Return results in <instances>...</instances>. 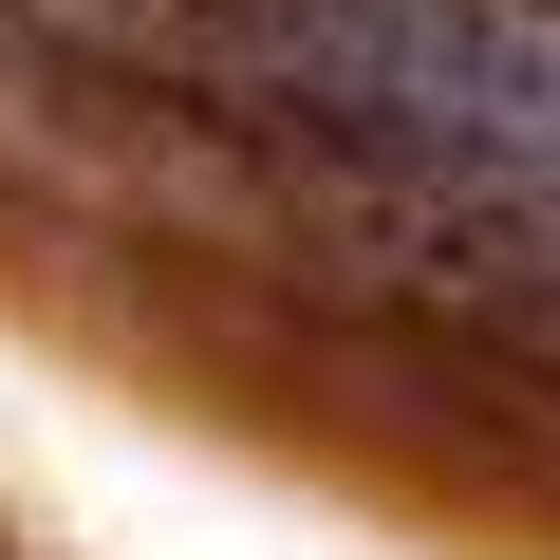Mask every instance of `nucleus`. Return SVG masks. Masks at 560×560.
<instances>
[{"mask_svg":"<svg viewBox=\"0 0 560 560\" xmlns=\"http://www.w3.org/2000/svg\"><path fill=\"white\" fill-rule=\"evenodd\" d=\"M355 75L448 187H486L523 243H560V20H523V0H411V20L355 38Z\"/></svg>","mask_w":560,"mask_h":560,"instance_id":"1","label":"nucleus"}]
</instances>
